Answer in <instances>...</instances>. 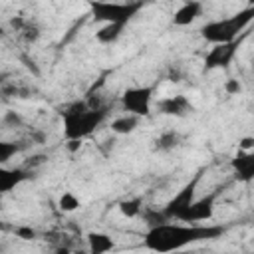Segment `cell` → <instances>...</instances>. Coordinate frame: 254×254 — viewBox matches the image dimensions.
I'll return each instance as SVG.
<instances>
[{"label": "cell", "mask_w": 254, "mask_h": 254, "mask_svg": "<svg viewBox=\"0 0 254 254\" xmlns=\"http://www.w3.org/2000/svg\"><path fill=\"white\" fill-rule=\"evenodd\" d=\"M224 232V226L218 224H175V220L151 226L145 234V248L153 252H173L181 250L189 244L200 242V240H212L218 238Z\"/></svg>", "instance_id": "6da1fadb"}, {"label": "cell", "mask_w": 254, "mask_h": 254, "mask_svg": "<svg viewBox=\"0 0 254 254\" xmlns=\"http://www.w3.org/2000/svg\"><path fill=\"white\" fill-rule=\"evenodd\" d=\"M64 137L65 139H85L89 137L107 117L105 107H89L87 101H73L62 111Z\"/></svg>", "instance_id": "7a4b0ae2"}, {"label": "cell", "mask_w": 254, "mask_h": 254, "mask_svg": "<svg viewBox=\"0 0 254 254\" xmlns=\"http://www.w3.org/2000/svg\"><path fill=\"white\" fill-rule=\"evenodd\" d=\"M254 20V6L250 4L248 8L236 12L230 18H222V20H214L208 22L200 28V36L208 42V44H226L232 40H238V34Z\"/></svg>", "instance_id": "3957f363"}, {"label": "cell", "mask_w": 254, "mask_h": 254, "mask_svg": "<svg viewBox=\"0 0 254 254\" xmlns=\"http://www.w3.org/2000/svg\"><path fill=\"white\" fill-rule=\"evenodd\" d=\"M143 8V0L111 2V0H89V12L95 22L103 24H129L133 16Z\"/></svg>", "instance_id": "277c9868"}, {"label": "cell", "mask_w": 254, "mask_h": 254, "mask_svg": "<svg viewBox=\"0 0 254 254\" xmlns=\"http://www.w3.org/2000/svg\"><path fill=\"white\" fill-rule=\"evenodd\" d=\"M155 87L153 85H139V87H127L121 95V105L127 113L147 117L151 113V101H153Z\"/></svg>", "instance_id": "5b68a950"}, {"label": "cell", "mask_w": 254, "mask_h": 254, "mask_svg": "<svg viewBox=\"0 0 254 254\" xmlns=\"http://www.w3.org/2000/svg\"><path fill=\"white\" fill-rule=\"evenodd\" d=\"M214 200H216V192L204 194L202 198H194L175 220L179 222H187V224H198V222H206L212 218L214 214Z\"/></svg>", "instance_id": "8992f818"}, {"label": "cell", "mask_w": 254, "mask_h": 254, "mask_svg": "<svg viewBox=\"0 0 254 254\" xmlns=\"http://www.w3.org/2000/svg\"><path fill=\"white\" fill-rule=\"evenodd\" d=\"M198 181H200V173H196L194 177H192V181L190 183H187L169 202H167V206L163 208V212H165V216L169 218V220H175L196 196H194V192H196V185H198Z\"/></svg>", "instance_id": "52a82bcc"}, {"label": "cell", "mask_w": 254, "mask_h": 254, "mask_svg": "<svg viewBox=\"0 0 254 254\" xmlns=\"http://www.w3.org/2000/svg\"><path fill=\"white\" fill-rule=\"evenodd\" d=\"M238 52V40L226 42V44H214V48H210V52L204 56V69H220V67H228L234 60Z\"/></svg>", "instance_id": "ba28073f"}, {"label": "cell", "mask_w": 254, "mask_h": 254, "mask_svg": "<svg viewBox=\"0 0 254 254\" xmlns=\"http://www.w3.org/2000/svg\"><path fill=\"white\" fill-rule=\"evenodd\" d=\"M157 109H159V113H163V115L185 117V115H189V113L192 111V105H190V101H189L185 95H171V97L159 99Z\"/></svg>", "instance_id": "9c48e42d"}, {"label": "cell", "mask_w": 254, "mask_h": 254, "mask_svg": "<svg viewBox=\"0 0 254 254\" xmlns=\"http://www.w3.org/2000/svg\"><path fill=\"white\" fill-rule=\"evenodd\" d=\"M236 179L240 183H250L254 179V153L252 151H242L238 149V153L234 155V159L230 161Z\"/></svg>", "instance_id": "30bf717a"}, {"label": "cell", "mask_w": 254, "mask_h": 254, "mask_svg": "<svg viewBox=\"0 0 254 254\" xmlns=\"http://www.w3.org/2000/svg\"><path fill=\"white\" fill-rule=\"evenodd\" d=\"M202 14V4L198 0H187L183 6H179L173 14L175 26H190L194 20H198Z\"/></svg>", "instance_id": "8fae6325"}, {"label": "cell", "mask_w": 254, "mask_h": 254, "mask_svg": "<svg viewBox=\"0 0 254 254\" xmlns=\"http://www.w3.org/2000/svg\"><path fill=\"white\" fill-rule=\"evenodd\" d=\"M30 177H32V173L26 171V169H6V167H0V194H6L10 190H14L18 185L28 181Z\"/></svg>", "instance_id": "7c38bea8"}, {"label": "cell", "mask_w": 254, "mask_h": 254, "mask_svg": "<svg viewBox=\"0 0 254 254\" xmlns=\"http://www.w3.org/2000/svg\"><path fill=\"white\" fill-rule=\"evenodd\" d=\"M113 240L109 234L105 232H89L87 234V248L91 254H105L109 250H113Z\"/></svg>", "instance_id": "4fadbf2b"}, {"label": "cell", "mask_w": 254, "mask_h": 254, "mask_svg": "<svg viewBox=\"0 0 254 254\" xmlns=\"http://www.w3.org/2000/svg\"><path fill=\"white\" fill-rule=\"evenodd\" d=\"M141 123V117L139 115H133V113H127V115H121V117H115L111 121V131L117 133V135H129L133 133Z\"/></svg>", "instance_id": "5bb4252c"}, {"label": "cell", "mask_w": 254, "mask_h": 254, "mask_svg": "<svg viewBox=\"0 0 254 254\" xmlns=\"http://www.w3.org/2000/svg\"><path fill=\"white\" fill-rule=\"evenodd\" d=\"M125 30V24H103L95 32V40L99 44H115Z\"/></svg>", "instance_id": "9a60e30c"}, {"label": "cell", "mask_w": 254, "mask_h": 254, "mask_svg": "<svg viewBox=\"0 0 254 254\" xmlns=\"http://www.w3.org/2000/svg\"><path fill=\"white\" fill-rule=\"evenodd\" d=\"M181 145V135L173 129L169 131H163L157 139H155V151H161V153H171L175 151L177 147Z\"/></svg>", "instance_id": "2e32d148"}, {"label": "cell", "mask_w": 254, "mask_h": 254, "mask_svg": "<svg viewBox=\"0 0 254 254\" xmlns=\"http://www.w3.org/2000/svg\"><path fill=\"white\" fill-rule=\"evenodd\" d=\"M143 210V198L141 196H133V198H125L119 202V212L125 218H137Z\"/></svg>", "instance_id": "e0dca14e"}, {"label": "cell", "mask_w": 254, "mask_h": 254, "mask_svg": "<svg viewBox=\"0 0 254 254\" xmlns=\"http://www.w3.org/2000/svg\"><path fill=\"white\" fill-rule=\"evenodd\" d=\"M58 206H60L62 212H75V210L81 206V202H79V198H77L73 192L65 190V192L58 198Z\"/></svg>", "instance_id": "ac0fdd59"}, {"label": "cell", "mask_w": 254, "mask_h": 254, "mask_svg": "<svg viewBox=\"0 0 254 254\" xmlns=\"http://www.w3.org/2000/svg\"><path fill=\"white\" fill-rule=\"evenodd\" d=\"M20 151H22V145L20 143H16V141H0V165L8 163Z\"/></svg>", "instance_id": "d6986e66"}, {"label": "cell", "mask_w": 254, "mask_h": 254, "mask_svg": "<svg viewBox=\"0 0 254 254\" xmlns=\"http://www.w3.org/2000/svg\"><path fill=\"white\" fill-rule=\"evenodd\" d=\"M141 212H143V218L147 220L149 228H151V226H157V224H163V222H169V218L165 216V212H163V210H155V208H143Z\"/></svg>", "instance_id": "ffe728a7"}, {"label": "cell", "mask_w": 254, "mask_h": 254, "mask_svg": "<svg viewBox=\"0 0 254 254\" xmlns=\"http://www.w3.org/2000/svg\"><path fill=\"white\" fill-rule=\"evenodd\" d=\"M2 123L8 127V129H16V127H22L24 125V119H22V115L18 113V111H6L4 113V117H2Z\"/></svg>", "instance_id": "44dd1931"}, {"label": "cell", "mask_w": 254, "mask_h": 254, "mask_svg": "<svg viewBox=\"0 0 254 254\" xmlns=\"http://www.w3.org/2000/svg\"><path fill=\"white\" fill-rule=\"evenodd\" d=\"M20 34H22V36H24V40H26V42H36V40H38V38H40V28H38V26H34V24H30V22H28V24H26V26H24V30H22V32H20Z\"/></svg>", "instance_id": "7402d4cb"}, {"label": "cell", "mask_w": 254, "mask_h": 254, "mask_svg": "<svg viewBox=\"0 0 254 254\" xmlns=\"http://www.w3.org/2000/svg\"><path fill=\"white\" fill-rule=\"evenodd\" d=\"M224 91H226L228 95H238V93L242 91V85H240L238 79H226V81H224Z\"/></svg>", "instance_id": "603a6c76"}, {"label": "cell", "mask_w": 254, "mask_h": 254, "mask_svg": "<svg viewBox=\"0 0 254 254\" xmlns=\"http://www.w3.org/2000/svg\"><path fill=\"white\" fill-rule=\"evenodd\" d=\"M16 236L22 238V240H34L38 234H36V230L30 228V226H18V228H16Z\"/></svg>", "instance_id": "cb8c5ba5"}, {"label": "cell", "mask_w": 254, "mask_h": 254, "mask_svg": "<svg viewBox=\"0 0 254 254\" xmlns=\"http://www.w3.org/2000/svg\"><path fill=\"white\" fill-rule=\"evenodd\" d=\"M10 28L14 30V32H22L24 30V26L28 24V20L24 18V16H14V18H10Z\"/></svg>", "instance_id": "d4e9b609"}, {"label": "cell", "mask_w": 254, "mask_h": 254, "mask_svg": "<svg viewBox=\"0 0 254 254\" xmlns=\"http://www.w3.org/2000/svg\"><path fill=\"white\" fill-rule=\"evenodd\" d=\"M238 149H242V151H252L254 149V137H242L240 139V143H238Z\"/></svg>", "instance_id": "484cf974"}, {"label": "cell", "mask_w": 254, "mask_h": 254, "mask_svg": "<svg viewBox=\"0 0 254 254\" xmlns=\"http://www.w3.org/2000/svg\"><path fill=\"white\" fill-rule=\"evenodd\" d=\"M30 139H32V143H36V145H44V143H46V133L36 129V131H32Z\"/></svg>", "instance_id": "4316f807"}, {"label": "cell", "mask_w": 254, "mask_h": 254, "mask_svg": "<svg viewBox=\"0 0 254 254\" xmlns=\"http://www.w3.org/2000/svg\"><path fill=\"white\" fill-rule=\"evenodd\" d=\"M65 147L69 153H75L81 149V139H65Z\"/></svg>", "instance_id": "83f0119b"}, {"label": "cell", "mask_w": 254, "mask_h": 254, "mask_svg": "<svg viewBox=\"0 0 254 254\" xmlns=\"http://www.w3.org/2000/svg\"><path fill=\"white\" fill-rule=\"evenodd\" d=\"M169 79H171V81H181V71H179L177 67H171V71H169Z\"/></svg>", "instance_id": "f1b7e54d"}, {"label": "cell", "mask_w": 254, "mask_h": 254, "mask_svg": "<svg viewBox=\"0 0 254 254\" xmlns=\"http://www.w3.org/2000/svg\"><path fill=\"white\" fill-rule=\"evenodd\" d=\"M2 83H4V75H0V87H2Z\"/></svg>", "instance_id": "f546056e"}, {"label": "cell", "mask_w": 254, "mask_h": 254, "mask_svg": "<svg viewBox=\"0 0 254 254\" xmlns=\"http://www.w3.org/2000/svg\"><path fill=\"white\" fill-rule=\"evenodd\" d=\"M252 2H254V0H248V4H252Z\"/></svg>", "instance_id": "4dcf8cb0"}]
</instances>
